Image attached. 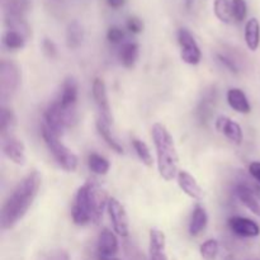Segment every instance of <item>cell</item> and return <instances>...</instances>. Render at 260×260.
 I'll return each instance as SVG.
<instances>
[{
    "label": "cell",
    "mask_w": 260,
    "mask_h": 260,
    "mask_svg": "<svg viewBox=\"0 0 260 260\" xmlns=\"http://www.w3.org/2000/svg\"><path fill=\"white\" fill-rule=\"evenodd\" d=\"M41 174L33 170L25 175L13 189L3 205L0 213V226L3 230H10L25 216L35 202L41 187Z\"/></svg>",
    "instance_id": "cell-1"
},
{
    "label": "cell",
    "mask_w": 260,
    "mask_h": 260,
    "mask_svg": "<svg viewBox=\"0 0 260 260\" xmlns=\"http://www.w3.org/2000/svg\"><path fill=\"white\" fill-rule=\"evenodd\" d=\"M152 141L156 149L157 170L160 177L167 182L174 179L179 170V156H178L175 142L170 132L162 123H154L151 128Z\"/></svg>",
    "instance_id": "cell-2"
},
{
    "label": "cell",
    "mask_w": 260,
    "mask_h": 260,
    "mask_svg": "<svg viewBox=\"0 0 260 260\" xmlns=\"http://www.w3.org/2000/svg\"><path fill=\"white\" fill-rule=\"evenodd\" d=\"M78 122V112H69L61 107L58 101H55L43 114L42 126L57 137L62 136L63 132L70 127L75 126Z\"/></svg>",
    "instance_id": "cell-3"
},
{
    "label": "cell",
    "mask_w": 260,
    "mask_h": 260,
    "mask_svg": "<svg viewBox=\"0 0 260 260\" xmlns=\"http://www.w3.org/2000/svg\"><path fill=\"white\" fill-rule=\"evenodd\" d=\"M42 129V137L47 146L48 151L52 154L53 159L56 160L58 165L66 170L68 173H74L78 169L79 159L69 147H66L62 142L60 141V137L53 135L52 132L48 131L46 127H41Z\"/></svg>",
    "instance_id": "cell-4"
},
{
    "label": "cell",
    "mask_w": 260,
    "mask_h": 260,
    "mask_svg": "<svg viewBox=\"0 0 260 260\" xmlns=\"http://www.w3.org/2000/svg\"><path fill=\"white\" fill-rule=\"evenodd\" d=\"M20 84V71L14 62L3 60L0 63V98L7 102L18 90Z\"/></svg>",
    "instance_id": "cell-5"
},
{
    "label": "cell",
    "mask_w": 260,
    "mask_h": 260,
    "mask_svg": "<svg viewBox=\"0 0 260 260\" xmlns=\"http://www.w3.org/2000/svg\"><path fill=\"white\" fill-rule=\"evenodd\" d=\"M71 216H73L74 223L78 226H85L93 222L90 202H89L88 182L81 185L76 192L73 208H71Z\"/></svg>",
    "instance_id": "cell-6"
},
{
    "label": "cell",
    "mask_w": 260,
    "mask_h": 260,
    "mask_svg": "<svg viewBox=\"0 0 260 260\" xmlns=\"http://www.w3.org/2000/svg\"><path fill=\"white\" fill-rule=\"evenodd\" d=\"M178 42L180 46V57L188 65H198L202 58V52L192 33L187 28L178 30Z\"/></svg>",
    "instance_id": "cell-7"
},
{
    "label": "cell",
    "mask_w": 260,
    "mask_h": 260,
    "mask_svg": "<svg viewBox=\"0 0 260 260\" xmlns=\"http://www.w3.org/2000/svg\"><path fill=\"white\" fill-rule=\"evenodd\" d=\"M91 93H93V98L95 101L96 107H98V118L103 119V121H106L109 124L113 123V117H112L111 106H109L108 94H107V86L103 79H94L93 86H91Z\"/></svg>",
    "instance_id": "cell-8"
},
{
    "label": "cell",
    "mask_w": 260,
    "mask_h": 260,
    "mask_svg": "<svg viewBox=\"0 0 260 260\" xmlns=\"http://www.w3.org/2000/svg\"><path fill=\"white\" fill-rule=\"evenodd\" d=\"M108 213L111 217L112 225H113L114 231L122 238H127L129 234L128 228V217H127L126 210L123 205L119 202L117 198H109L108 201Z\"/></svg>",
    "instance_id": "cell-9"
},
{
    "label": "cell",
    "mask_w": 260,
    "mask_h": 260,
    "mask_svg": "<svg viewBox=\"0 0 260 260\" xmlns=\"http://www.w3.org/2000/svg\"><path fill=\"white\" fill-rule=\"evenodd\" d=\"M89 202H90L93 223H98L103 217L104 208L108 207V196L107 192L96 182H88Z\"/></svg>",
    "instance_id": "cell-10"
},
{
    "label": "cell",
    "mask_w": 260,
    "mask_h": 260,
    "mask_svg": "<svg viewBox=\"0 0 260 260\" xmlns=\"http://www.w3.org/2000/svg\"><path fill=\"white\" fill-rule=\"evenodd\" d=\"M235 194L246 208L260 217V192L255 187L246 183H239L235 187Z\"/></svg>",
    "instance_id": "cell-11"
},
{
    "label": "cell",
    "mask_w": 260,
    "mask_h": 260,
    "mask_svg": "<svg viewBox=\"0 0 260 260\" xmlns=\"http://www.w3.org/2000/svg\"><path fill=\"white\" fill-rule=\"evenodd\" d=\"M78 81L74 76H66L62 83L60 98L57 99L65 111L76 112V103H78Z\"/></svg>",
    "instance_id": "cell-12"
},
{
    "label": "cell",
    "mask_w": 260,
    "mask_h": 260,
    "mask_svg": "<svg viewBox=\"0 0 260 260\" xmlns=\"http://www.w3.org/2000/svg\"><path fill=\"white\" fill-rule=\"evenodd\" d=\"M3 152L9 160H12L17 165H24L27 161L25 157V147L20 140H18L14 135L3 137Z\"/></svg>",
    "instance_id": "cell-13"
},
{
    "label": "cell",
    "mask_w": 260,
    "mask_h": 260,
    "mask_svg": "<svg viewBox=\"0 0 260 260\" xmlns=\"http://www.w3.org/2000/svg\"><path fill=\"white\" fill-rule=\"evenodd\" d=\"M229 229L240 238H256L260 234V228L256 222L241 216H234L228 221Z\"/></svg>",
    "instance_id": "cell-14"
},
{
    "label": "cell",
    "mask_w": 260,
    "mask_h": 260,
    "mask_svg": "<svg viewBox=\"0 0 260 260\" xmlns=\"http://www.w3.org/2000/svg\"><path fill=\"white\" fill-rule=\"evenodd\" d=\"M118 239L112 233L109 229H103L98 236V243H96V251L98 256H106L112 258L118 253Z\"/></svg>",
    "instance_id": "cell-15"
},
{
    "label": "cell",
    "mask_w": 260,
    "mask_h": 260,
    "mask_svg": "<svg viewBox=\"0 0 260 260\" xmlns=\"http://www.w3.org/2000/svg\"><path fill=\"white\" fill-rule=\"evenodd\" d=\"M216 129L225 135L231 142L240 145L243 141V129L238 122L233 121L226 116H220L216 119Z\"/></svg>",
    "instance_id": "cell-16"
},
{
    "label": "cell",
    "mask_w": 260,
    "mask_h": 260,
    "mask_svg": "<svg viewBox=\"0 0 260 260\" xmlns=\"http://www.w3.org/2000/svg\"><path fill=\"white\" fill-rule=\"evenodd\" d=\"M177 180L179 188L188 196V197L197 201L202 200L203 190L202 188H201V185L198 184L197 179H196L192 174H189V173L185 172V170H180L177 175Z\"/></svg>",
    "instance_id": "cell-17"
},
{
    "label": "cell",
    "mask_w": 260,
    "mask_h": 260,
    "mask_svg": "<svg viewBox=\"0 0 260 260\" xmlns=\"http://www.w3.org/2000/svg\"><path fill=\"white\" fill-rule=\"evenodd\" d=\"M150 260H168L167 250V240H165V235L161 230L159 229H152L150 231Z\"/></svg>",
    "instance_id": "cell-18"
},
{
    "label": "cell",
    "mask_w": 260,
    "mask_h": 260,
    "mask_svg": "<svg viewBox=\"0 0 260 260\" xmlns=\"http://www.w3.org/2000/svg\"><path fill=\"white\" fill-rule=\"evenodd\" d=\"M216 99H217V94H216L215 88L207 89L203 93V98L201 99L200 104L197 107V117L203 123H206L212 117Z\"/></svg>",
    "instance_id": "cell-19"
},
{
    "label": "cell",
    "mask_w": 260,
    "mask_h": 260,
    "mask_svg": "<svg viewBox=\"0 0 260 260\" xmlns=\"http://www.w3.org/2000/svg\"><path fill=\"white\" fill-rule=\"evenodd\" d=\"M228 103L234 111H236L238 113L241 114H248L250 113L251 107L250 103H249L248 98H246L245 93H244L241 89L238 88H233L228 91Z\"/></svg>",
    "instance_id": "cell-20"
},
{
    "label": "cell",
    "mask_w": 260,
    "mask_h": 260,
    "mask_svg": "<svg viewBox=\"0 0 260 260\" xmlns=\"http://www.w3.org/2000/svg\"><path fill=\"white\" fill-rule=\"evenodd\" d=\"M208 223V216L206 212L205 207L201 205H197L193 210L192 218L189 222V234L192 236H198L206 230Z\"/></svg>",
    "instance_id": "cell-21"
},
{
    "label": "cell",
    "mask_w": 260,
    "mask_h": 260,
    "mask_svg": "<svg viewBox=\"0 0 260 260\" xmlns=\"http://www.w3.org/2000/svg\"><path fill=\"white\" fill-rule=\"evenodd\" d=\"M139 45L135 42H127L121 46L118 52V58L124 68H134L135 63L137 62V58H139Z\"/></svg>",
    "instance_id": "cell-22"
},
{
    "label": "cell",
    "mask_w": 260,
    "mask_h": 260,
    "mask_svg": "<svg viewBox=\"0 0 260 260\" xmlns=\"http://www.w3.org/2000/svg\"><path fill=\"white\" fill-rule=\"evenodd\" d=\"M96 129H98V134L101 135L102 139L106 141V144L111 147L113 151H116L117 154H123V147L119 144L118 140L113 136L111 131V124L107 123L103 119L98 118L96 119Z\"/></svg>",
    "instance_id": "cell-23"
},
{
    "label": "cell",
    "mask_w": 260,
    "mask_h": 260,
    "mask_svg": "<svg viewBox=\"0 0 260 260\" xmlns=\"http://www.w3.org/2000/svg\"><path fill=\"white\" fill-rule=\"evenodd\" d=\"M245 42L249 50H258L260 43V24L256 18H251L245 24Z\"/></svg>",
    "instance_id": "cell-24"
},
{
    "label": "cell",
    "mask_w": 260,
    "mask_h": 260,
    "mask_svg": "<svg viewBox=\"0 0 260 260\" xmlns=\"http://www.w3.org/2000/svg\"><path fill=\"white\" fill-rule=\"evenodd\" d=\"M84 38V29L83 25L79 22L74 20L68 25L66 29V45L70 50H75L81 45Z\"/></svg>",
    "instance_id": "cell-25"
},
{
    "label": "cell",
    "mask_w": 260,
    "mask_h": 260,
    "mask_svg": "<svg viewBox=\"0 0 260 260\" xmlns=\"http://www.w3.org/2000/svg\"><path fill=\"white\" fill-rule=\"evenodd\" d=\"M29 0H8L5 4V17L25 18V14L29 12Z\"/></svg>",
    "instance_id": "cell-26"
},
{
    "label": "cell",
    "mask_w": 260,
    "mask_h": 260,
    "mask_svg": "<svg viewBox=\"0 0 260 260\" xmlns=\"http://www.w3.org/2000/svg\"><path fill=\"white\" fill-rule=\"evenodd\" d=\"M15 124H17V118H15L14 112L10 108L3 107L2 113H0V132H2L3 137L10 136L12 131L14 129Z\"/></svg>",
    "instance_id": "cell-27"
},
{
    "label": "cell",
    "mask_w": 260,
    "mask_h": 260,
    "mask_svg": "<svg viewBox=\"0 0 260 260\" xmlns=\"http://www.w3.org/2000/svg\"><path fill=\"white\" fill-rule=\"evenodd\" d=\"M213 12L216 17L223 23H231L234 20L233 15V2L230 0H215L213 3Z\"/></svg>",
    "instance_id": "cell-28"
},
{
    "label": "cell",
    "mask_w": 260,
    "mask_h": 260,
    "mask_svg": "<svg viewBox=\"0 0 260 260\" xmlns=\"http://www.w3.org/2000/svg\"><path fill=\"white\" fill-rule=\"evenodd\" d=\"M25 40H27V38L23 35H20V33L15 32V30L8 29L7 32L4 33V36H3V45H4V47L8 48V50L18 51L22 50V48L24 47Z\"/></svg>",
    "instance_id": "cell-29"
},
{
    "label": "cell",
    "mask_w": 260,
    "mask_h": 260,
    "mask_svg": "<svg viewBox=\"0 0 260 260\" xmlns=\"http://www.w3.org/2000/svg\"><path fill=\"white\" fill-rule=\"evenodd\" d=\"M88 167L94 174L106 175L109 172L111 164H109L108 159H106L102 155L93 152V154H90L88 156Z\"/></svg>",
    "instance_id": "cell-30"
},
{
    "label": "cell",
    "mask_w": 260,
    "mask_h": 260,
    "mask_svg": "<svg viewBox=\"0 0 260 260\" xmlns=\"http://www.w3.org/2000/svg\"><path fill=\"white\" fill-rule=\"evenodd\" d=\"M132 146H134L135 151H136L137 156H139V159L141 160L142 164L146 165L147 168H151L152 164H154V160H152L149 146H147L142 140L136 139V137L132 139Z\"/></svg>",
    "instance_id": "cell-31"
},
{
    "label": "cell",
    "mask_w": 260,
    "mask_h": 260,
    "mask_svg": "<svg viewBox=\"0 0 260 260\" xmlns=\"http://www.w3.org/2000/svg\"><path fill=\"white\" fill-rule=\"evenodd\" d=\"M218 249H220L218 241L215 239H208L201 245L200 253L205 260H215L218 254Z\"/></svg>",
    "instance_id": "cell-32"
},
{
    "label": "cell",
    "mask_w": 260,
    "mask_h": 260,
    "mask_svg": "<svg viewBox=\"0 0 260 260\" xmlns=\"http://www.w3.org/2000/svg\"><path fill=\"white\" fill-rule=\"evenodd\" d=\"M248 8H246L245 0H233V15L234 20L236 22H243L246 18Z\"/></svg>",
    "instance_id": "cell-33"
},
{
    "label": "cell",
    "mask_w": 260,
    "mask_h": 260,
    "mask_svg": "<svg viewBox=\"0 0 260 260\" xmlns=\"http://www.w3.org/2000/svg\"><path fill=\"white\" fill-rule=\"evenodd\" d=\"M123 248H124V251H126L127 258L129 260H146L144 253H142V251L139 249V246H137L136 244L132 243V241H128V240L124 241Z\"/></svg>",
    "instance_id": "cell-34"
},
{
    "label": "cell",
    "mask_w": 260,
    "mask_h": 260,
    "mask_svg": "<svg viewBox=\"0 0 260 260\" xmlns=\"http://www.w3.org/2000/svg\"><path fill=\"white\" fill-rule=\"evenodd\" d=\"M107 38H108V41L111 43H121L124 38L123 29L113 25V27L109 28L108 32H107Z\"/></svg>",
    "instance_id": "cell-35"
},
{
    "label": "cell",
    "mask_w": 260,
    "mask_h": 260,
    "mask_svg": "<svg viewBox=\"0 0 260 260\" xmlns=\"http://www.w3.org/2000/svg\"><path fill=\"white\" fill-rule=\"evenodd\" d=\"M127 29L131 33H134V35H139V33L144 30V23H142L140 18L131 17L127 20Z\"/></svg>",
    "instance_id": "cell-36"
},
{
    "label": "cell",
    "mask_w": 260,
    "mask_h": 260,
    "mask_svg": "<svg viewBox=\"0 0 260 260\" xmlns=\"http://www.w3.org/2000/svg\"><path fill=\"white\" fill-rule=\"evenodd\" d=\"M217 58H218V60H220V62L222 63L223 66H225V68H228L229 70L231 71V73H235V74L239 73V66H238V63H236V61L234 60L233 57H230V56L221 55V53H218Z\"/></svg>",
    "instance_id": "cell-37"
},
{
    "label": "cell",
    "mask_w": 260,
    "mask_h": 260,
    "mask_svg": "<svg viewBox=\"0 0 260 260\" xmlns=\"http://www.w3.org/2000/svg\"><path fill=\"white\" fill-rule=\"evenodd\" d=\"M42 50L43 52H45V55L50 58L56 57V55H57V47H56L55 42L51 41L50 38H45V40H43Z\"/></svg>",
    "instance_id": "cell-38"
},
{
    "label": "cell",
    "mask_w": 260,
    "mask_h": 260,
    "mask_svg": "<svg viewBox=\"0 0 260 260\" xmlns=\"http://www.w3.org/2000/svg\"><path fill=\"white\" fill-rule=\"evenodd\" d=\"M46 260H70V256L65 250L57 249V250H53Z\"/></svg>",
    "instance_id": "cell-39"
},
{
    "label": "cell",
    "mask_w": 260,
    "mask_h": 260,
    "mask_svg": "<svg viewBox=\"0 0 260 260\" xmlns=\"http://www.w3.org/2000/svg\"><path fill=\"white\" fill-rule=\"evenodd\" d=\"M249 174L260 183V161H253L249 165Z\"/></svg>",
    "instance_id": "cell-40"
},
{
    "label": "cell",
    "mask_w": 260,
    "mask_h": 260,
    "mask_svg": "<svg viewBox=\"0 0 260 260\" xmlns=\"http://www.w3.org/2000/svg\"><path fill=\"white\" fill-rule=\"evenodd\" d=\"M107 2H108L109 7L114 8V9H118V8L123 7L126 0H107Z\"/></svg>",
    "instance_id": "cell-41"
},
{
    "label": "cell",
    "mask_w": 260,
    "mask_h": 260,
    "mask_svg": "<svg viewBox=\"0 0 260 260\" xmlns=\"http://www.w3.org/2000/svg\"><path fill=\"white\" fill-rule=\"evenodd\" d=\"M98 260H121V259L114 258V256H112V258H106V256H98Z\"/></svg>",
    "instance_id": "cell-42"
}]
</instances>
